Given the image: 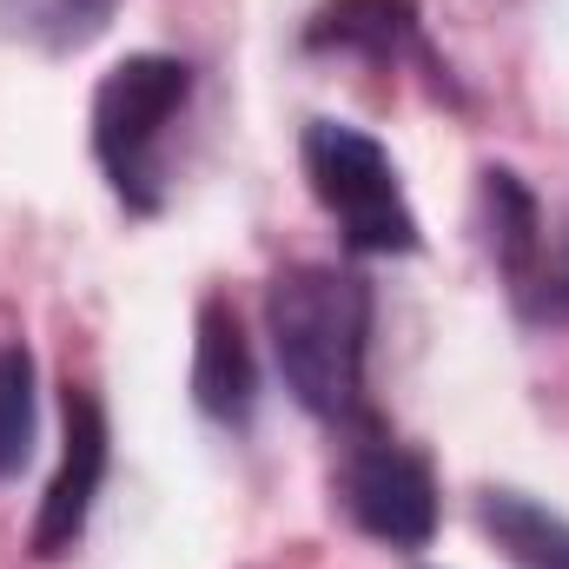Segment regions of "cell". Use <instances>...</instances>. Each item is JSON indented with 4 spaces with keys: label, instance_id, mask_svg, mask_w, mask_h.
Instances as JSON below:
<instances>
[{
    "label": "cell",
    "instance_id": "6da1fadb",
    "mask_svg": "<svg viewBox=\"0 0 569 569\" xmlns=\"http://www.w3.org/2000/svg\"><path fill=\"white\" fill-rule=\"evenodd\" d=\"M266 331L284 391L325 425L365 418L371 279L351 266H284L266 284Z\"/></svg>",
    "mask_w": 569,
    "mask_h": 569
},
{
    "label": "cell",
    "instance_id": "7a4b0ae2",
    "mask_svg": "<svg viewBox=\"0 0 569 569\" xmlns=\"http://www.w3.org/2000/svg\"><path fill=\"white\" fill-rule=\"evenodd\" d=\"M186 107L192 67L172 53H127L93 87V159L133 219H152L166 206V140Z\"/></svg>",
    "mask_w": 569,
    "mask_h": 569
},
{
    "label": "cell",
    "instance_id": "3957f363",
    "mask_svg": "<svg viewBox=\"0 0 569 569\" xmlns=\"http://www.w3.org/2000/svg\"><path fill=\"white\" fill-rule=\"evenodd\" d=\"M298 159H305L311 199L325 206V219L338 226V239L358 259H411L425 246L418 212L405 199V179H398L391 152L371 140L365 127H351V120H311L305 140H298Z\"/></svg>",
    "mask_w": 569,
    "mask_h": 569
},
{
    "label": "cell",
    "instance_id": "277c9868",
    "mask_svg": "<svg viewBox=\"0 0 569 569\" xmlns=\"http://www.w3.org/2000/svg\"><path fill=\"white\" fill-rule=\"evenodd\" d=\"M338 497H345L351 523L365 537L391 543V550H425L437 537V477H430V463L411 443L385 437L378 425H365L351 437V450L338 463Z\"/></svg>",
    "mask_w": 569,
    "mask_h": 569
},
{
    "label": "cell",
    "instance_id": "5b68a950",
    "mask_svg": "<svg viewBox=\"0 0 569 569\" xmlns=\"http://www.w3.org/2000/svg\"><path fill=\"white\" fill-rule=\"evenodd\" d=\"M60 470L40 497V517H33V557L40 563H60L87 523H93V503L107 490V463H113V425H107V405L87 391V385H67L60 391Z\"/></svg>",
    "mask_w": 569,
    "mask_h": 569
},
{
    "label": "cell",
    "instance_id": "8992f818",
    "mask_svg": "<svg viewBox=\"0 0 569 569\" xmlns=\"http://www.w3.org/2000/svg\"><path fill=\"white\" fill-rule=\"evenodd\" d=\"M192 405L226 430H246L259 411V365L239 311L226 298H206L192 318Z\"/></svg>",
    "mask_w": 569,
    "mask_h": 569
},
{
    "label": "cell",
    "instance_id": "52a82bcc",
    "mask_svg": "<svg viewBox=\"0 0 569 569\" xmlns=\"http://www.w3.org/2000/svg\"><path fill=\"white\" fill-rule=\"evenodd\" d=\"M305 47L311 53H351L365 67H398V60H418L437 73V53L425 40V13L418 0H325L305 27Z\"/></svg>",
    "mask_w": 569,
    "mask_h": 569
},
{
    "label": "cell",
    "instance_id": "ba28073f",
    "mask_svg": "<svg viewBox=\"0 0 569 569\" xmlns=\"http://www.w3.org/2000/svg\"><path fill=\"white\" fill-rule=\"evenodd\" d=\"M483 206H490V252H497L510 291L530 311V298L543 284V206H537V192L510 166H490L483 172Z\"/></svg>",
    "mask_w": 569,
    "mask_h": 569
},
{
    "label": "cell",
    "instance_id": "9c48e42d",
    "mask_svg": "<svg viewBox=\"0 0 569 569\" xmlns=\"http://www.w3.org/2000/svg\"><path fill=\"white\" fill-rule=\"evenodd\" d=\"M477 523L497 537V550L523 569H569V517L523 497V490H483Z\"/></svg>",
    "mask_w": 569,
    "mask_h": 569
},
{
    "label": "cell",
    "instance_id": "30bf717a",
    "mask_svg": "<svg viewBox=\"0 0 569 569\" xmlns=\"http://www.w3.org/2000/svg\"><path fill=\"white\" fill-rule=\"evenodd\" d=\"M113 13H120V0H0V33L33 53L67 60L80 47H93L113 27Z\"/></svg>",
    "mask_w": 569,
    "mask_h": 569
},
{
    "label": "cell",
    "instance_id": "8fae6325",
    "mask_svg": "<svg viewBox=\"0 0 569 569\" xmlns=\"http://www.w3.org/2000/svg\"><path fill=\"white\" fill-rule=\"evenodd\" d=\"M33 425H40V398H33V351L13 338V345H0V483L33 457Z\"/></svg>",
    "mask_w": 569,
    "mask_h": 569
},
{
    "label": "cell",
    "instance_id": "7c38bea8",
    "mask_svg": "<svg viewBox=\"0 0 569 569\" xmlns=\"http://www.w3.org/2000/svg\"><path fill=\"white\" fill-rule=\"evenodd\" d=\"M530 311H537V318H569V259L543 272V284H537V305H530Z\"/></svg>",
    "mask_w": 569,
    "mask_h": 569
}]
</instances>
